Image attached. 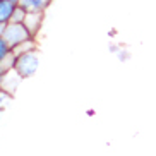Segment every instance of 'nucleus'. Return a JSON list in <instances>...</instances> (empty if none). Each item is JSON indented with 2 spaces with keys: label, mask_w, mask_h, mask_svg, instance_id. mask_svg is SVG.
<instances>
[{
  "label": "nucleus",
  "mask_w": 156,
  "mask_h": 156,
  "mask_svg": "<svg viewBox=\"0 0 156 156\" xmlns=\"http://www.w3.org/2000/svg\"><path fill=\"white\" fill-rule=\"evenodd\" d=\"M16 65L14 70L21 76L23 79H29L38 72L40 67V51L36 50H29L23 51V53H16Z\"/></svg>",
  "instance_id": "f257e3e1"
},
{
  "label": "nucleus",
  "mask_w": 156,
  "mask_h": 156,
  "mask_svg": "<svg viewBox=\"0 0 156 156\" xmlns=\"http://www.w3.org/2000/svg\"><path fill=\"white\" fill-rule=\"evenodd\" d=\"M2 36L9 46L12 50H16L17 46L24 45V43H28L29 40H33V34L29 33V29L24 26V23H9L7 26L4 28V33H2Z\"/></svg>",
  "instance_id": "f03ea898"
},
{
  "label": "nucleus",
  "mask_w": 156,
  "mask_h": 156,
  "mask_svg": "<svg viewBox=\"0 0 156 156\" xmlns=\"http://www.w3.org/2000/svg\"><path fill=\"white\" fill-rule=\"evenodd\" d=\"M43 19H45V12H26V17H24L23 23L29 29V33L36 38L43 26Z\"/></svg>",
  "instance_id": "7ed1b4c3"
},
{
  "label": "nucleus",
  "mask_w": 156,
  "mask_h": 156,
  "mask_svg": "<svg viewBox=\"0 0 156 156\" xmlns=\"http://www.w3.org/2000/svg\"><path fill=\"white\" fill-rule=\"evenodd\" d=\"M53 0H19V4L26 12H46Z\"/></svg>",
  "instance_id": "20e7f679"
},
{
  "label": "nucleus",
  "mask_w": 156,
  "mask_h": 156,
  "mask_svg": "<svg viewBox=\"0 0 156 156\" xmlns=\"http://www.w3.org/2000/svg\"><path fill=\"white\" fill-rule=\"evenodd\" d=\"M17 4L9 2V0H0V26H7L12 21V14H14Z\"/></svg>",
  "instance_id": "39448f33"
},
{
  "label": "nucleus",
  "mask_w": 156,
  "mask_h": 156,
  "mask_svg": "<svg viewBox=\"0 0 156 156\" xmlns=\"http://www.w3.org/2000/svg\"><path fill=\"white\" fill-rule=\"evenodd\" d=\"M12 98H14L12 93H9L7 89H4V87L0 86V112H4L12 103Z\"/></svg>",
  "instance_id": "423d86ee"
},
{
  "label": "nucleus",
  "mask_w": 156,
  "mask_h": 156,
  "mask_svg": "<svg viewBox=\"0 0 156 156\" xmlns=\"http://www.w3.org/2000/svg\"><path fill=\"white\" fill-rule=\"evenodd\" d=\"M16 57H17V55H16V51L12 50L9 55L0 62V67H2L5 72H7V70H12V69H14V65H16Z\"/></svg>",
  "instance_id": "0eeeda50"
},
{
  "label": "nucleus",
  "mask_w": 156,
  "mask_h": 156,
  "mask_svg": "<svg viewBox=\"0 0 156 156\" xmlns=\"http://www.w3.org/2000/svg\"><path fill=\"white\" fill-rule=\"evenodd\" d=\"M10 51H12V48L9 46V43L4 40V36H0V62H2L5 57L9 55Z\"/></svg>",
  "instance_id": "6e6552de"
},
{
  "label": "nucleus",
  "mask_w": 156,
  "mask_h": 156,
  "mask_svg": "<svg viewBox=\"0 0 156 156\" xmlns=\"http://www.w3.org/2000/svg\"><path fill=\"white\" fill-rule=\"evenodd\" d=\"M24 17H26V10L21 7V5H17L14 10V14H12V21L10 23H23Z\"/></svg>",
  "instance_id": "1a4fd4ad"
},
{
  "label": "nucleus",
  "mask_w": 156,
  "mask_h": 156,
  "mask_svg": "<svg viewBox=\"0 0 156 156\" xmlns=\"http://www.w3.org/2000/svg\"><path fill=\"white\" fill-rule=\"evenodd\" d=\"M4 76H5V70L0 67V84H2V79H4Z\"/></svg>",
  "instance_id": "9d476101"
},
{
  "label": "nucleus",
  "mask_w": 156,
  "mask_h": 156,
  "mask_svg": "<svg viewBox=\"0 0 156 156\" xmlns=\"http://www.w3.org/2000/svg\"><path fill=\"white\" fill-rule=\"evenodd\" d=\"M4 28L5 26H0V36H2V33H4Z\"/></svg>",
  "instance_id": "9b49d317"
},
{
  "label": "nucleus",
  "mask_w": 156,
  "mask_h": 156,
  "mask_svg": "<svg viewBox=\"0 0 156 156\" xmlns=\"http://www.w3.org/2000/svg\"><path fill=\"white\" fill-rule=\"evenodd\" d=\"M9 2H14V4H19V0H9Z\"/></svg>",
  "instance_id": "f8f14e48"
}]
</instances>
